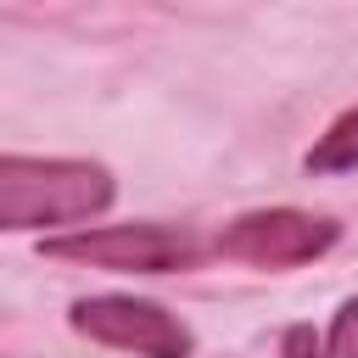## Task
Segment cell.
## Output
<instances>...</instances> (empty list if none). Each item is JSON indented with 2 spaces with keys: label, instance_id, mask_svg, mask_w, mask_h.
Listing matches in <instances>:
<instances>
[{
  "label": "cell",
  "instance_id": "obj_1",
  "mask_svg": "<svg viewBox=\"0 0 358 358\" xmlns=\"http://www.w3.org/2000/svg\"><path fill=\"white\" fill-rule=\"evenodd\" d=\"M112 173L84 157H0V229H67L106 213Z\"/></svg>",
  "mask_w": 358,
  "mask_h": 358
},
{
  "label": "cell",
  "instance_id": "obj_2",
  "mask_svg": "<svg viewBox=\"0 0 358 358\" xmlns=\"http://www.w3.org/2000/svg\"><path fill=\"white\" fill-rule=\"evenodd\" d=\"M45 257L56 263H84V268H112V274H173L201 263V235L179 224H101V229H67L39 241Z\"/></svg>",
  "mask_w": 358,
  "mask_h": 358
},
{
  "label": "cell",
  "instance_id": "obj_3",
  "mask_svg": "<svg viewBox=\"0 0 358 358\" xmlns=\"http://www.w3.org/2000/svg\"><path fill=\"white\" fill-rule=\"evenodd\" d=\"M341 241V224L324 213H302V207H263V213H241L218 229V257L252 263V268H296L324 257Z\"/></svg>",
  "mask_w": 358,
  "mask_h": 358
},
{
  "label": "cell",
  "instance_id": "obj_4",
  "mask_svg": "<svg viewBox=\"0 0 358 358\" xmlns=\"http://www.w3.org/2000/svg\"><path fill=\"white\" fill-rule=\"evenodd\" d=\"M67 319L78 336L117 347V352H134V358H190L196 352L190 324L145 296H84V302H73Z\"/></svg>",
  "mask_w": 358,
  "mask_h": 358
},
{
  "label": "cell",
  "instance_id": "obj_5",
  "mask_svg": "<svg viewBox=\"0 0 358 358\" xmlns=\"http://www.w3.org/2000/svg\"><path fill=\"white\" fill-rule=\"evenodd\" d=\"M358 168V112H341L308 151V173H347Z\"/></svg>",
  "mask_w": 358,
  "mask_h": 358
},
{
  "label": "cell",
  "instance_id": "obj_6",
  "mask_svg": "<svg viewBox=\"0 0 358 358\" xmlns=\"http://www.w3.org/2000/svg\"><path fill=\"white\" fill-rule=\"evenodd\" d=\"M319 358H358V296H347V302L336 308V319H330V330H324Z\"/></svg>",
  "mask_w": 358,
  "mask_h": 358
},
{
  "label": "cell",
  "instance_id": "obj_7",
  "mask_svg": "<svg viewBox=\"0 0 358 358\" xmlns=\"http://www.w3.org/2000/svg\"><path fill=\"white\" fill-rule=\"evenodd\" d=\"M280 358H319L313 324H291V330H285V341H280Z\"/></svg>",
  "mask_w": 358,
  "mask_h": 358
}]
</instances>
